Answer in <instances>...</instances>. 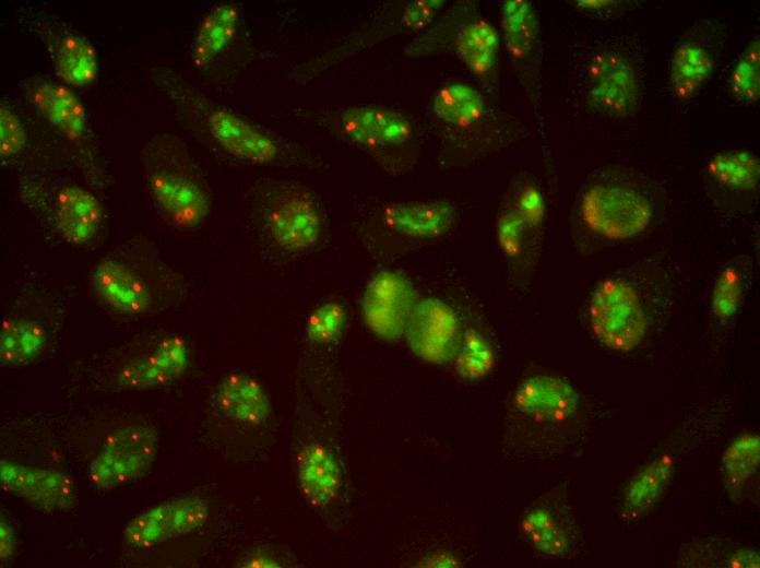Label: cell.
Wrapping results in <instances>:
<instances>
[{
  "label": "cell",
  "mask_w": 760,
  "mask_h": 568,
  "mask_svg": "<svg viewBox=\"0 0 760 568\" xmlns=\"http://www.w3.org/2000/svg\"><path fill=\"white\" fill-rule=\"evenodd\" d=\"M578 216L592 234L608 240H627L643 233L652 220L645 194L629 185L595 182L583 190Z\"/></svg>",
  "instance_id": "9c48e42d"
},
{
  "label": "cell",
  "mask_w": 760,
  "mask_h": 568,
  "mask_svg": "<svg viewBox=\"0 0 760 568\" xmlns=\"http://www.w3.org/2000/svg\"><path fill=\"white\" fill-rule=\"evenodd\" d=\"M190 363L187 343L178 335L163 338L152 350L126 364L118 375V386L144 390L168 384L179 378Z\"/></svg>",
  "instance_id": "7402d4cb"
},
{
  "label": "cell",
  "mask_w": 760,
  "mask_h": 568,
  "mask_svg": "<svg viewBox=\"0 0 760 568\" xmlns=\"http://www.w3.org/2000/svg\"><path fill=\"white\" fill-rule=\"evenodd\" d=\"M726 37L721 22L704 19L693 23L677 40L669 62L668 86L678 110L685 113L712 78Z\"/></svg>",
  "instance_id": "8fae6325"
},
{
  "label": "cell",
  "mask_w": 760,
  "mask_h": 568,
  "mask_svg": "<svg viewBox=\"0 0 760 568\" xmlns=\"http://www.w3.org/2000/svg\"><path fill=\"white\" fill-rule=\"evenodd\" d=\"M687 566L758 568L759 554L753 547L710 540L686 547L680 554Z\"/></svg>",
  "instance_id": "e575fe53"
},
{
  "label": "cell",
  "mask_w": 760,
  "mask_h": 568,
  "mask_svg": "<svg viewBox=\"0 0 760 568\" xmlns=\"http://www.w3.org/2000/svg\"><path fill=\"white\" fill-rule=\"evenodd\" d=\"M446 1L417 0L407 3L401 14V24L409 33L428 29L443 8Z\"/></svg>",
  "instance_id": "f35d334b"
},
{
  "label": "cell",
  "mask_w": 760,
  "mask_h": 568,
  "mask_svg": "<svg viewBox=\"0 0 760 568\" xmlns=\"http://www.w3.org/2000/svg\"><path fill=\"white\" fill-rule=\"evenodd\" d=\"M674 466V458L665 452L630 480L621 502L620 513L625 522L637 521L654 507L672 480Z\"/></svg>",
  "instance_id": "4dcf8cb0"
},
{
  "label": "cell",
  "mask_w": 760,
  "mask_h": 568,
  "mask_svg": "<svg viewBox=\"0 0 760 568\" xmlns=\"http://www.w3.org/2000/svg\"><path fill=\"white\" fill-rule=\"evenodd\" d=\"M546 202L543 190L529 174L515 176L496 218V239L509 273L516 284L533 273L544 242Z\"/></svg>",
  "instance_id": "277c9868"
},
{
  "label": "cell",
  "mask_w": 760,
  "mask_h": 568,
  "mask_svg": "<svg viewBox=\"0 0 760 568\" xmlns=\"http://www.w3.org/2000/svg\"><path fill=\"white\" fill-rule=\"evenodd\" d=\"M158 450V435L152 427L131 424L111 435L90 466V481L100 490H110L141 477Z\"/></svg>",
  "instance_id": "5bb4252c"
},
{
  "label": "cell",
  "mask_w": 760,
  "mask_h": 568,
  "mask_svg": "<svg viewBox=\"0 0 760 568\" xmlns=\"http://www.w3.org/2000/svg\"><path fill=\"white\" fill-rule=\"evenodd\" d=\"M240 8L234 2L213 7L202 19L190 51L192 63L204 69L233 43L239 26Z\"/></svg>",
  "instance_id": "f546056e"
},
{
  "label": "cell",
  "mask_w": 760,
  "mask_h": 568,
  "mask_svg": "<svg viewBox=\"0 0 760 568\" xmlns=\"http://www.w3.org/2000/svg\"><path fill=\"white\" fill-rule=\"evenodd\" d=\"M521 532L537 553L550 559L569 554L577 541L572 516L558 501L534 505L521 520Z\"/></svg>",
  "instance_id": "d4e9b609"
},
{
  "label": "cell",
  "mask_w": 760,
  "mask_h": 568,
  "mask_svg": "<svg viewBox=\"0 0 760 568\" xmlns=\"http://www.w3.org/2000/svg\"><path fill=\"white\" fill-rule=\"evenodd\" d=\"M261 230L275 249L294 255L313 248L323 232V215L316 197L288 182L269 187L260 202Z\"/></svg>",
  "instance_id": "ba28073f"
},
{
  "label": "cell",
  "mask_w": 760,
  "mask_h": 568,
  "mask_svg": "<svg viewBox=\"0 0 760 568\" xmlns=\"http://www.w3.org/2000/svg\"><path fill=\"white\" fill-rule=\"evenodd\" d=\"M347 312L337 301H325L314 308L306 321L307 338L317 344H329L343 333Z\"/></svg>",
  "instance_id": "8d00e7d4"
},
{
  "label": "cell",
  "mask_w": 760,
  "mask_h": 568,
  "mask_svg": "<svg viewBox=\"0 0 760 568\" xmlns=\"http://www.w3.org/2000/svg\"><path fill=\"white\" fill-rule=\"evenodd\" d=\"M456 222V206L447 200L388 202L369 212L360 234L377 255L396 257L437 244Z\"/></svg>",
  "instance_id": "7a4b0ae2"
},
{
  "label": "cell",
  "mask_w": 760,
  "mask_h": 568,
  "mask_svg": "<svg viewBox=\"0 0 760 568\" xmlns=\"http://www.w3.org/2000/svg\"><path fill=\"white\" fill-rule=\"evenodd\" d=\"M462 332L460 319L451 305L437 297H426L415 304L404 335L417 357L441 365L452 362Z\"/></svg>",
  "instance_id": "2e32d148"
},
{
  "label": "cell",
  "mask_w": 760,
  "mask_h": 568,
  "mask_svg": "<svg viewBox=\"0 0 760 568\" xmlns=\"http://www.w3.org/2000/svg\"><path fill=\"white\" fill-rule=\"evenodd\" d=\"M38 33L59 79L73 86L92 84L98 74L95 47L84 36L56 23H39Z\"/></svg>",
  "instance_id": "44dd1931"
},
{
  "label": "cell",
  "mask_w": 760,
  "mask_h": 568,
  "mask_svg": "<svg viewBox=\"0 0 760 568\" xmlns=\"http://www.w3.org/2000/svg\"><path fill=\"white\" fill-rule=\"evenodd\" d=\"M28 94L37 111L61 134L74 141L82 138L86 129V111L68 85L39 81L32 85Z\"/></svg>",
  "instance_id": "83f0119b"
},
{
  "label": "cell",
  "mask_w": 760,
  "mask_h": 568,
  "mask_svg": "<svg viewBox=\"0 0 760 568\" xmlns=\"http://www.w3.org/2000/svg\"><path fill=\"white\" fill-rule=\"evenodd\" d=\"M760 438L744 433L732 440L721 459V475L726 493L735 502L746 500L758 486Z\"/></svg>",
  "instance_id": "f1b7e54d"
},
{
  "label": "cell",
  "mask_w": 760,
  "mask_h": 568,
  "mask_svg": "<svg viewBox=\"0 0 760 568\" xmlns=\"http://www.w3.org/2000/svg\"><path fill=\"white\" fill-rule=\"evenodd\" d=\"M579 12L598 20H617L637 5L629 0H578L570 2Z\"/></svg>",
  "instance_id": "ab89813d"
},
{
  "label": "cell",
  "mask_w": 760,
  "mask_h": 568,
  "mask_svg": "<svg viewBox=\"0 0 760 568\" xmlns=\"http://www.w3.org/2000/svg\"><path fill=\"white\" fill-rule=\"evenodd\" d=\"M168 79L178 108L192 117L209 139L227 154L256 165L276 164L293 154L292 143L207 99L182 80Z\"/></svg>",
  "instance_id": "3957f363"
},
{
  "label": "cell",
  "mask_w": 760,
  "mask_h": 568,
  "mask_svg": "<svg viewBox=\"0 0 760 568\" xmlns=\"http://www.w3.org/2000/svg\"><path fill=\"white\" fill-rule=\"evenodd\" d=\"M642 57L626 39L599 45L583 67L587 105L613 119L629 118L639 110L644 91Z\"/></svg>",
  "instance_id": "8992f818"
},
{
  "label": "cell",
  "mask_w": 760,
  "mask_h": 568,
  "mask_svg": "<svg viewBox=\"0 0 760 568\" xmlns=\"http://www.w3.org/2000/svg\"><path fill=\"white\" fill-rule=\"evenodd\" d=\"M417 300L414 286L407 277L399 272L381 271L370 279L365 288L363 317L376 335L395 340L404 335Z\"/></svg>",
  "instance_id": "e0dca14e"
},
{
  "label": "cell",
  "mask_w": 760,
  "mask_h": 568,
  "mask_svg": "<svg viewBox=\"0 0 760 568\" xmlns=\"http://www.w3.org/2000/svg\"><path fill=\"white\" fill-rule=\"evenodd\" d=\"M753 281V259L738 256L719 271L710 296V312L719 321L732 319L745 303Z\"/></svg>",
  "instance_id": "1f68e13d"
},
{
  "label": "cell",
  "mask_w": 760,
  "mask_h": 568,
  "mask_svg": "<svg viewBox=\"0 0 760 568\" xmlns=\"http://www.w3.org/2000/svg\"><path fill=\"white\" fill-rule=\"evenodd\" d=\"M725 93L736 105L749 107L760 96V38L755 35L734 61L725 80Z\"/></svg>",
  "instance_id": "836d02e7"
},
{
  "label": "cell",
  "mask_w": 760,
  "mask_h": 568,
  "mask_svg": "<svg viewBox=\"0 0 760 568\" xmlns=\"http://www.w3.org/2000/svg\"><path fill=\"white\" fill-rule=\"evenodd\" d=\"M431 111L439 133L456 153L464 152L463 162H468L471 154L487 152L495 118L478 90L462 82L443 84L435 93Z\"/></svg>",
  "instance_id": "30bf717a"
},
{
  "label": "cell",
  "mask_w": 760,
  "mask_h": 568,
  "mask_svg": "<svg viewBox=\"0 0 760 568\" xmlns=\"http://www.w3.org/2000/svg\"><path fill=\"white\" fill-rule=\"evenodd\" d=\"M0 481L3 490L25 499L45 512L70 510L75 504L71 478L56 470L1 460Z\"/></svg>",
  "instance_id": "d6986e66"
},
{
  "label": "cell",
  "mask_w": 760,
  "mask_h": 568,
  "mask_svg": "<svg viewBox=\"0 0 760 568\" xmlns=\"http://www.w3.org/2000/svg\"><path fill=\"white\" fill-rule=\"evenodd\" d=\"M209 506L198 496L165 501L131 519L122 536L139 548H152L162 542L201 528L207 520Z\"/></svg>",
  "instance_id": "ac0fdd59"
},
{
  "label": "cell",
  "mask_w": 760,
  "mask_h": 568,
  "mask_svg": "<svg viewBox=\"0 0 760 568\" xmlns=\"http://www.w3.org/2000/svg\"><path fill=\"white\" fill-rule=\"evenodd\" d=\"M214 406L235 423L258 427L265 424L270 413L269 397L262 384L242 374H230L215 388Z\"/></svg>",
  "instance_id": "4316f807"
},
{
  "label": "cell",
  "mask_w": 760,
  "mask_h": 568,
  "mask_svg": "<svg viewBox=\"0 0 760 568\" xmlns=\"http://www.w3.org/2000/svg\"><path fill=\"white\" fill-rule=\"evenodd\" d=\"M15 535L12 526L3 519L0 522V558L3 564L14 552Z\"/></svg>",
  "instance_id": "60d3db41"
},
{
  "label": "cell",
  "mask_w": 760,
  "mask_h": 568,
  "mask_svg": "<svg viewBox=\"0 0 760 568\" xmlns=\"http://www.w3.org/2000/svg\"><path fill=\"white\" fill-rule=\"evenodd\" d=\"M460 378L476 381L488 376L495 366V351L491 342L478 330L466 328L452 359Z\"/></svg>",
  "instance_id": "d590c367"
},
{
  "label": "cell",
  "mask_w": 760,
  "mask_h": 568,
  "mask_svg": "<svg viewBox=\"0 0 760 568\" xmlns=\"http://www.w3.org/2000/svg\"><path fill=\"white\" fill-rule=\"evenodd\" d=\"M92 285L100 301L115 312L136 316L151 306L144 280L120 259L99 261L92 272Z\"/></svg>",
  "instance_id": "603a6c76"
},
{
  "label": "cell",
  "mask_w": 760,
  "mask_h": 568,
  "mask_svg": "<svg viewBox=\"0 0 760 568\" xmlns=\"http://www.w3.org/2000/svg\"><path fill=\"white\" fill-rule=\"evenodd\" d=\"M500 21L510 62L527 97L534 104L538 99L543 60L537 11L527 0H506L501 4Z\"/></svg>",
  "instance_id": "9a60e30c"
},
{
  "label": "cell",
  "mask_w": 760,
  "mask_h": 568,
  "mask_svg": "<svg viewBox=\"0 0 760 568\" xmlns=\"http://www.w3.org/2000/svg\"><path fill=\"white\" fill-rule=\"evenodd\" d=\"M702 173L712 197L722 204L747 205L758 191L760 163L749 150L717 152L703 161Z\"/></svg>",
  "instance_id": "ffe728a7"
},
{
  "label": "cell",
  "mask_w": 760,
  "mask_h": 568,
  "mask_svg": "<svg viewBox=\"0 0 760 568\" xmlns=\"http://www.w3.org/2000/svg\"><path fill=\"white\" fill-rule=\"evenodd\" d=\"M182 143L163 138L145 163L151 197L168 221L179 228L200 225L210 211V194Z\"/></svg>",
  "instance_id": "5b68a950"
},
{
  "label": "cell",
  "mask_w": 760,
  "mask_h": 568,
  "mask_svg": "<svg viewBox=\"0 0 760 568\" xmlns=\"http://www.w3.org/2000/svg\"><path fill=\"white\" fill-rule=\"evenodd\" d=\"M429 28L438 31V48L443 46L451 50L483 83L490 85L492 80L495 82L500 36L486 19L475 13L473 4L454 8L437 27L431 25Z\"/></svg>",
  "instance_id": "4fadbf2b"
},
{
  "label": "cell",
  "mask_w": 760,
  "mask_h": 568,
  "mask_svg": "<svg viewBox=\"0 0 760 568\" xmlns=\"http://www.w3.org/2000/svg\"><path fill=\"white\" fill-rule=\"evenodd\" d=\"M330 126L343 140L370 154L388 170L404 171L416 159L414 127L395 109L349 106L332 113Z\"/></svg>",
  "instance_id": "52a82bcc"
},
{
  "label": "cell",
  "mask_w": 760,
  "mask_h": 568,
  "mask_svg": "<svg viewBox=\"0 0 760 568\" xmlns=\"http://www.w3.org/2000/svg\"><path fill=\"white\" fill-rule=\"evenodd\" d=\"M46 342V329L40 321L8 317L0 332V360L10 368L28 364L43 352Z\"/></svg>",
  "instance_id": "d6a6232c"
},
{
  "label": "cell",
  "mask_w": 760,
  "mask_h": 568,
  "mask_svg": "<svg viewBox=\"0 0 760 568\" xmlns=\"http://www.w3.org/2000/svg\"><path fill=\"white\" fill-rule=\"evenodd\" d=\"M55 225L72 245L90 242L98 233L104 211L94 194L78 186L61 188L54 204Z\"/></svg>",
  "instance_id": "484cf974"
},
{
  "label": "cell",
  "mask_w": 760,
  "mask_h": 568,
  "mask_svg": "<svg viewBox=\"0 0 760 568\" xmlns=\"http://www.w3.org/2000/svg\"><path fill=\"white\" fill-rule=\"evenodd\" d=\"M295 461L305 500L316 509L331 506L342 487V471L335 454L324 443L311 441L300 447Z\"/></svg>",
  "instance_id": "cb8c5ba5"
},
{
  "label": "cell",
  "mask_w": 760,
  "mask_h": 568,
  "mask_svg": "<svg viewBox=\"0 0 760 568\" xmlns=\"http://www.w3.org/2000/svg\"><path fill=\"white\" fill-rule=\"evenodd\" d=\"M591 330L606 347L629 352L643 340L648 318L642 299L628 281L609 277L593 291L587 307Z\"/></svg>",
  "instance_id": "7c38bea8"
},
{
  "label": "cell",
  "mask_w": 760,
  "mask_h": 568,
  "mask_svg": "<svg viewBox=\"0 0 760 568\" xmlns=\"http://www.w3.org/2000/svg\"><path fill=\"white\" fill-rule=\"evenodd\" d=\"M581 398L567 380L551 375L524 379L511 399L504 443L521 458H547L563 450L581 427Z\"/></svg>",
  "instance_id": "6da1fadb"
},
{
  "label": "cell",
  "mask_w": 760,
  "mask_h": 568,
  "mask_svg": "<svg viewBox=\"0 0 760 568\" xmlns=\"http://www.w3.org/2000/svg\"><path fill=\"white\" fill-rule=\"evenodd\" d=\"M283 565L275 559L272 555L258 553L248 556L241 564V567L248 568H269V567H282Z\"/></svg>",
  "instance_id": "b9f144b4"
},
{
  "label": "cell",
  "mask_w": 760,
  "mask_h": 568,
  "mask_svg": "<svg viewBox=\"0 0 760 568\" xmlns=\"http://www.w3.org/2000/svg\"><path fill=\"white\" fill-rule=\"evenodd\" d=\"M27 134L23 122L5 103L0 105V156L8 161L23 151Z\"/></svg>",
  "instance_id": "74e56055"
}]
</instances>
